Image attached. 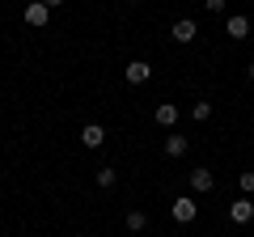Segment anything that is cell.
<instances>
[{"instance_id":"1","label":"cell","mask_w":254,"mask_h":237,"mask_svg":"<svg viewBox=\"0 0 254 237\" xmlns=\"http://www.w3.org/2000/svg\"><path fill=\"white\" fill-rule=\"evenodd\" d=\"M170 212H174V220H178V225H190V220H195V212H199V203L190 199V195H178V199L170 203Z\"/></svg>"},{"instance_id":"2","label":"cell","mask_w":254,"mask_h":237,"mask_svg":"<svg viewBox=\"0 0 254 237\" xmlns=\"http://www.w3.org/2000/svg\"><path fill=\"white\" fill-rule=\"evenodd\" d=\"M170 34H174V43H182V47H187V43H195V38H199V26H195L190 17H182V21H174V30H170Z\"/></svg>"},{"instance_id":"3","label":"cell","mask_w":254,"mask_h":237,"mask_svg":"<svg viewBox=\"0 0 254 237\" xmlns=\"http://www.w3.org/2000/svg\"><path fill=\"white\" fill-rule=\"evenodd\" d=\"M47 17H51V9H47L43 0H30V4H26V26L43 30V26H47Z\"/></svg>"},{"instance_id":"4","label":"cell","mask_w":254,"mask_h":237,"mask_svg":"<svg viewBox=\"0 0 254 237\" xmlns=\"http://www.w3.org/2000/svg\"><path fill=\"white\" fill-rule=\"evenodd\" d=\"M81 144L85 148H102L106 144V127H102V123H85L81 127Z\"/></svg>"},{"instance_id":"5","label":"cell","mask_w":254,"mask_h":237,"mask_svg":"<svg viewBox=\"0 0 254 237\" xmlns=\"http://www.w3.org/2000/svg\"><path fill=\"white\" fill-rule=\"evenodd\" d=\"M229 220H233V225H250V220H254V203H250V199L229 203Z\"/></svg>"},{"instance_id":"6","label":"cell","mask_w":254,"mask_h":237,"mask_svg":"<svg viewBox=\"0 0 254 237\" xmlns=\"http://www.w3.org/2000/svg\"><path fill=\"white\" fill-rule=\"evenodd\" d=\"M212 186H216L212 170H190V191H195V195H208Z\"/></svg>"},{"instance_id":"7","label":"cell","mask_w":254,"mask_h":237,"mask_svg":"<svg viewBox=\"0 0 254 237\" xmlns=\"http://www.w3.org/2000/svg\"><path fill=\"white\" fill-rule=\"evenodd\" d=\"M148 76H153V64H144V59H131L127 64V85H144Z\"/></svg>"},{"instance_id":"8","label":"cell","mask_w":254,"mask_h":237,"mask_svg":"<svg viewBox=\"0 0 254 237\" xmlns=\"http://www.w3.org/2000/svg\"><path fill=\"white\" fill-rule=\"evenodd\" d=\"M178 115H182V110L174 106V102H161V106L153 110V118H157V127H174V123H178Z\"/></svg>"},{"instance_id":"9","label":"cell","mask_w":254,"mask_h":237,"mask_svg":"<svg viewBox=\"0 0 254 237\" xmlns=\"http://www.w3.org/2000/svg\"><path fill=\"white\" fill-rule=\"evenodd\" d=\"M229 38H237V43L250 38V17H246V13H233V17H229Z\"/></svg>"},{"instance_id":"10","label":"cell","mask_w":254,"mask_h":237,"mask_svg":"<svg viewBox=\"0 0 254 237\" xmlns=\"http://www.w3.org/2000/svg\"><path fill=\"white\" fill-rule=\"evenodd\" d=\"M187 148H190L187 136H165V153H170V157H182Z\"/></svg>"},{"instance_id":"11","label":"cell","mask_w":254,"mask_h":237,"mask_svg":"<svg viewBox=\"0 0 254 237\" xmlns=\"http://www.w3.org/2000/svg\"><path fill=\"white\" fill-rule=\"evenodd\" d=\"M93 182H98L102 191H106V186H115V165H102V170L93 174Z\"/></svg>"},{"instance_id":"12","label":"cell","mask_w":254,"mask_h":237,"mask_svg":"<svg viewBox=\"0 0 254 237\" xmlns=\"http://www.w3.org/2000/svg\"><path fill=\"white\" fill-rule=\"evenodd\" d=\"M144 225H148V216H144V212H127V229H131V233H140Z\"/></svg>"},{"instance_id":"13","label":"cell","mask_w":254,"mask_h":237,"mask_svg":"<svg viewBox=\"0 0 254 237\" xmlns=\"http://www.w3.org/2000/svg\"><path fill=\"white\" fill-rule=\"evenodd\" d=\"M190 115H195V123H203V118H212V102H195V106H190Z\"/></svg>"},{"instance_id":"14","label":"cell","mask_w":254,"mask_h":237,"mask_svg":"<svg viewBox=\"0 0 254 237\" xmlns=\"http://www.w3.org/2000/svg\"><path fill=\"white\" fill-rule=\"evenodd\" d=\"M237 182H242V191H254V170H246L242 178H237Z\"/></svg>"},{"instance_id":"15","label":"cell","mask_w":254,"mask_h":237,"mask_svg":"<svg viewBox=\"0 0 254 237\" xmlns=\"http://www.w3.org/2000/svg\"><path fill=\"white\" fill-rule=\"evenodd\" d=\"M208 4V13H225V0H203Z\"/></svg>"},{"instance_id":"16","label":"cell","mask_w":254,"mask_h":237,"mask_svg":"<svg viewBox=\"0 0 254 237\" xmlns=\"http://www.w3.org/2000/svg\"><path fill=\"white\" fill-rule=\"evenodd\" d=\"M43 4H47V9H60V4H64V0H43Z\"/></svg>"},{"instance_id":"17","label":"cell","mask_w":254,"mask_h":237,"mask_svg":"<svg viewBox=\"0 0 254 237\" xmlns=\"http://www.w3.org/2000/svg\"><path fill=\"white\" fill-rule=\"evenodd\" d=\"M246 76H250V81H254V59H250V68H246Z\"/></svg>"}]
</instances>
